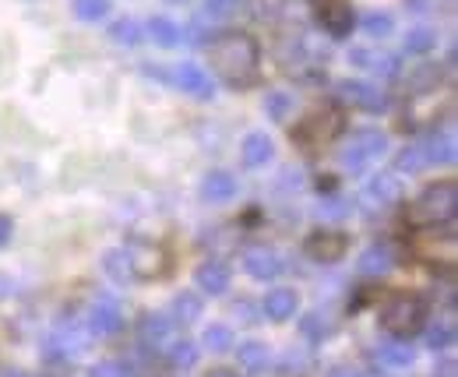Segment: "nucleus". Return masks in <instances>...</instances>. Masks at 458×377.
<instances>
[{
  "label": "nucleus",
  "instance_id": "f257e3e1",
  "mask_svg": "<svg viewBox=\"0 0 458 377\" xmlns=\"http://www.w3.org/2000/svg\"><path fill=\"white\" fill-rule=\"evenodd\" d=\"M212 68L229 88H254L261 78V50L250 32H219L212 39Z\"/></svg>",
  "mask_w": 458,
  "mask_h": 377
},
{
  "label": "nucleus",
  "instance_id": "f03ea898",
  "mask_svg": "<svg viewBox=\"0 0 458 377\" xmlns=\"http://www.w3.org/2000/svg\"><path fill=\"white\" fill-rule=\"evenodd\" d=\"M458 212V184L455 180H438L430 184L409 209H405V223L413 229H434L452 223Z\"/></svg>",
  "mask_w": 458,
  "mask_h": 377
},
{
  "label": "nucleus",
  "instance_id": "7ed1b4c3",
  "mask_svg": "<svg viewBox=\"0 0 458 377\" xmlns=\"http://www.w3.org/2000/svg\"><path fill=\"white\" fill-rule=\"evenodd\" d=\"M427 300L420 293H391L388 300L381 303V328L395 339H413L427 328Z\"/></svg>",
  "mask_w": 458,
  "mask_h": 377
},
{
  "label": "nucleus",
  "instance_id": "20e7f679",
  "mask_svg": "<svg viewBox=\"0 0 458 377\" xmlns=\"http://www.w3.org/2000/svg\"><path fill=\"white\" fill-rule=\"evenodd\" d=\"M339 131H342V113L339 110H331V106L328 110H314L297 124L293 145L304 152H321L324 145H331L339 138Z\"/></svg>",
  "mask_w": 458,
  "mask_h": 377
},
{
  "label": "nucleus",
  "instance_id": "39448f33",
  "mask_svg": "<svg viewBox=\"0 0 458 377\" xmlns=\"http://www.w3.org/2000/svg\"><path fill=\"white\" fill-rule=\"evenodd\" d=\"M124 254H127V268H131V279L135 283H155V279H166L169 275V254L159 243L131 240L124 247Z\"/></svg>",
  "mask_w": 458,
  "mask_h": 377
},
{
  "label": "nucleus",
  "instance_id": "423d86ee",
  "mask_svg": "<svg viewBox=\"0 0 458 377\" xmlns=\"http://www.w3.org/2000/svg\"><path fill=\"white\" fill-rule=\"evenodd\" d=\"M402 198H405V187H402V180H398L395 173H374V176L364 184L356 205H360L367 216H381L388 209L402 205Z\"/></svg>",
  "mask_w": 458,
  "mask_h": 377
},
{
  "label": "nucleus",
  "instance_id": "0eeeda50",
  "mask_svg": "<svg viewBox=\"0 0 458 377\" xmlns=\"http://www.w3.org/2000/svg\"><path fill=\"white\" fill-rule=\"evenodd\" d=\"M388 152V138L381 131H356L342 149H339V162L342 169H353V173H364L374 159H381Z\"/></svg>",
  "mask_w": 458,
  "mask_h": 377
},
{
  "label": "nucleus",
  "instance_id": "6e6552de",
  "mask_svg": "<svg viewBox=\"0 0 458 377\" xmlns=\"http://www.w3.org/2000/svg\"><path fill=\"white\" fill-rule=\"evenodd\" d=\"M335 99L353 106V110H364V113H384L388 110V92H381V85L374 81H360V78H346L335 85Z\"/></svg>",
  "mask_w": 458,
  "mask_h": 377
},
{
  "label": "nucleus",
  "instance_id": "1a4fd4ad",
  "mask_svg": "<svg viewBox=\"0 0 458 377\" xmlns=\"http://www.w3.org/2000/svg\"><path fill=\"white\" fill-rule=\"evenodd\" d=\"M346 250H349V236L339 229L317 226L314 233H307L304 240V254L317 265H339L346 258Z\"/></svg>",
  "mask_w": 458,
  "mask_h": 377
},
{
  "label": "nucleus",
  "instance_id": "9d476101",
  "mask_svg": "<svg viewBox=\"0 0 458 377\" xmlns=\"http://www.w3.org/2000/svg\"><path fill=\"white\" fill-rule=\"evenodd\" d=\"M314 7V18L317 25L331 36V39H346L356 25V14H353V0H310Z\"/></svg>",
  "mask_w": 458,
  "mask_h": 377
},
{
  "label": "nucleus",
  "instance_id": "9b49d317",
  "mask_svg": "<svg viewBox=\"0 0 458 377\" xmlns=\"http://www.w3.org/2000/svg\"><path fill=\"white\" fill-rule=\"evenodd\" d=\"M85 328L92 332V339H110L124 328V314H120V303L113 297H95L85 310Z\"/></svg>",
  "mask_w": 458,
  "mask_h": 377
},
{
  "label": "nucleus",
  "instance_id": "f8f14e48",
  "mask_svg": "<svg viewBox=\"0 0 458 377\" xmlns=\"http://www.w3.org/2000/svg\"><path fill=\"white\" fill-rule=\"evenodd\" d=\"M169 85H176L180 92H187V95H194L201 102L216 99V78L209 75L201 64H191V61H184V64H176L169 71Z\"/></svg>",
  "mask_w": 458,
  "mask_h": 377
},
{
  "label": "nucleus",
  "instance_id": "ddd939ff",
  "mask_svg": "<svg viewBox=\"0 0 458 377\" xmlns=\"http://www.w3.org/2000/svg\"><path fill=\"white\" fill-rule=\"evenodd\" d=\"M371 360L381 364L384 371H405L416 364V346H409V339H388V342H378L371 349Z\"/></svg>",
  "mask_w": 458,
  "mask_h": 377
},
{
  "label": "nucleus",
  "instance_id": "4468645a",
  "mask_svg": "<svg viewBox=\"0 0 458 377\" xmlns=\"http://www.w3.org/2000/svg\"><path fill=\"white\" fill-rule=\"evenodd\" d=\"M240 261H243V272H247L250 279H258V283H268V279H275V275L286 268L272 247H247V250L240 254Z\"/></svg>",
  "mask_w": 458,
  "mask_h": 377
},
{
  "label": "nucleus",
  "instance_id": "2eb2a0df",
  "mask_svg": "<svg viewBox=\"0 0 458 377\" xmlns=\"http://www.w3.org/2000/svg\"><path fill=\"white\" fill-rule=\"evenodd\" d=\"M395 78H398V85H402L405 95H427V92H434L438 81H441V64H413L409 71L398 68Z\"/></svg>",
  "mask_w": 458,
  "mask_h": 377
},
{
  "label": "nucleus",
  "instance_id": "dca6fc26",
  "mask_svg": "<svg viewBox=\"0 0 458 377\" xmlns=\"http://www.w3.org/2000/svg\"><path fill=\"white\" fill-rule=\"evenodd\" d=\"M198 194H201V201H209V205H226V201H233V198L240 194V180H236L233 173H226V169H212V173L201 180Z\"/></svg>",
  "mask_w": 458,
  "mask_h": 377
},
{
  "label": "nucleus",
  "instance_id": "f3484780",
  "mask_svg": "<svg viewBox=\"0 0 458 377\" xmlns=\"http://www.w3.org/2000/svg\"><path fill=\"white\" fill-rule=\"evenodd\" d=\"M395 265H398V254H395L391 243H371V247L360 254L356 272L367 275V279H381V275H388Z\"/></svg>",
  "mask_w": 458,
  "mask_h": 377
},
{
  "label": "nucleus",
  "instance_id": "a211bd4d",
  "mask_svg": "<svg viewBox=\"0 0 458 377\" xmlns=\"http://www.w3.org/2000/svg\"><path fill=\"white\" fill-rule=\"evenodd\" d=\"M173 321H169V314H159V310H149L145 317H142V324H138V339H142V346H149V349H166L169 342H173Z\"/></svg>",
  "mask_w": 458,
  "mask_h": 377
},
{
  "label": "nucleus",
  "instance_id": "6ab92c4d",
  "mask_svg": "<svg viewBox=\"0 0 458 377\" xmlns=\"http://www.w3.org/2000/svg\"><path fill=\"white\" fill-rule=\"evenodd\" d=\"M229 268L219 261V258H209V261H201L198 265V272H194V286L205 293V297H223L229 290Z\"/></svg>",
  "mask_w": 458,
  "mask_h": 377
},
{
  "label": "nucleus",
  "instance_id": "aec40b11",
  "mask_svg": "<svg viewBox=\"0 0 458 377\" xmlns=\"http://www.w3.org/2000/svg\"><path fill=\"white\" fill-rule=\"evenodd\" d=\"M349 61H353V68H364V71H371V75L378 78H395V71H398V57L395 53L367 50V46L349 50Z\"/></svg>",
  "mask_w": 458,
  "mask_h": 377
},
{
  "label": "nucleus",
  "instance_id": "412c9836",
  "mask_svg": "<svg viewBox=\"0 0 458 377\" xmlns=\"http://www.w3.org/2000/svg\"><path fill=\"white\" fill-rule=\"evenodd\" d=\"M297 310H300V297H297V290H290V286L268 290V297L261 303V314H265L268 321H290V317H297Z\"/></svg>",
  "mask_w": 458,
  "mask_h": 377
},
{
  "label": "nucleus",
  "instance_id": "4be33fe9",
  "mask_svg": "<svg viewBox=\"0 0 458 377\" xmlns=\"http://www.w3.org/2000/svg\"><path fill=\"white\" fill-rule=\"evenodd\" d=\"M272 155H275V142H272L265 131H250V135L243 138V145H240V159H243V166H247V169L268 166V162H272Z\"/></svg>",
  "mask_w": 458,
  "mask_h": 377
},
{
  "label": "nucleus",
  "instance_id": "5701e85b",
  "mask_svg": "<svg viewBox=\"0 0 458 377\" xmlns=\"http://www.w3.org/2000/svg\"><path fill=\"white\" fill-rule=\"evenodd\" d=\"M236 364H240L243 374H250V377L268 374V367H272V349H268L265 342H240Z\"/></svg>",
  "mask_w": 458,
  "mask_h": 377
},
{
  "label": "nucleus",
  "instance_id": "b1692460",
  "mask_svg": "<svg viewBox=\"0 0 458 377\" xmlns=\"http://www.w3.org/2000/svg\"><path fill=\"white\" fill-rule=\"evenodd\" d=\"M201 314H205V303L194 290H184V293H176L169 300V321L173 324H194Z\"/></svg>",
  "mask_w": 458,
  "mask_h": 377
},
{
  "label": "nucleus",
  "instance_id": "393cba45",
  "mask_svg": "<svg viewBox=\"0 0 458 377\" xmlns=\"http://www.w3.org/2000/svg\"><path fill=\"white\" fill-rule=\"evenodd\" d=\"M395 169L398 173H423L430 169V152H427V142H409L405 149L395 155Z\"/></svg>",
  "mask_w": 458,
  "mask_h": 377
},
{
  "label": "nucleus",
  "instance_id": "a878e982",
  "mask_svg": "<svg viewBox=\"0 0 458 377\" xmlns=\"http://www.w3.org/2000/svg\"><path fill=\"white\" fill-rule=\"evenodd\" d=\"M427 142V152H430V166H452L455 162V131L445 127V131H434Z\"/></svg>",
  "mask_w": 458,
  "mask_h": 377
},
{
  "label": "nucleus",
  "instance_id": "bb28decb",
  "mask_svg": "<svg viewBox=\"0 0 458 377\" xmlns=\"http://www.w3.org/2000/svg\"><path fill=\"white\" fill-rule=\"evenodd\" d=\"M427 332V349H434V353H445V349H452L455 346V317L448 314V317H438L430 328H423Z\"/></svg>",
  "mask_w": 458,
  "mask_h": 377
},
{
  "label": "nucleus",
  "instance_id": "cd10ccee",
  "mask_svg": "<svg viewBox=\"0 0 458 377\" xmlns=\"http://www.w3.org/2000/svg\"><path fill=\"white\" fill-rule=\"evenodd\" d=\"M145 32H149V39H152L155 46H166V50L184 46V43H180V25L169 21V18H162V14H159V18H149Z\"/></svg>",
  "mask_w": 458,
  "mask_h": 377
},
{
  "label": "nucleus",
  "instance_id": "c85d7f7f",
  "mask_svg": "<svg viewBox=\"0 0 458 377\" xmlns=\"http://www.w3.org/2000/svg\"><path fill=\"white\" fill-rule=\"evenodd\" d=\"M300 332H304L307 342H324V339H331L335 335V321H328V314H321V310H310L307 317H300Z\"/></svg>",
  "mask_w": 458,
  "mask_h": 377
},
{
  "label": "nucleus",
  "instance_id": "c756f323",
  "mask_svg": "<svg viewBox=\"0 0 458 377\" xmlns=\"http://www.w3.org/2000/svg\"><path fill=\"white\" fill-rule=\"evenodd\" d=\"M110 39L117 43V46H138L142 39H145V25L142 21H135V18H120V21H113L110 25Z\"/></svg>",
  "mask_w": 458,
  "mask_h": 377
},
{
  "label": "nucleus",
  "instance_id": "7c9ffc66",
  "mask_svg": "<svg viewBox=\"0 0 458 377\" xmlns=\"http://www.w3.org/2000/svg\"><path fill=\"white\" fill-rule=\"evenodd\" d=\"M102 272H106L117 286L135 283V279H131V268H127V254H124V247H117V250H106V254H102Z\"/></svg>",
  "mask_w": 458,
  "mask_h": 377
},
{
  "label": "nucleus",
  "instance_id": "2f4dec72",
  "mask_svg": "<svg viewBox=\"0 0 458 377\" xmlns=\"http://www.w3.org/2000/svg\"><path fill=\"white\" fill-rule=\"evenodd\" d=\"M434 46H438V32H434L430 25H416V29H409V36H405V53L423 57V53H430Z\"/></svg>",
  "mask_w": 458,
  "mask_h": 377
},
{
  "label": "nucleus",
  "instance_id": "473e14b6",
  "mask_svg": "<svg viewBox=\"0 0 458 377\" xmlns=\"http://www.w3.org/2000/svg\"><path fill=\"white\" fill-rule=\"evenodd\" d=\"M293 110H297V99H293L290 92H268V99H265V113H268V120L286 124V120L293 117Z\"/></svg>",
  "mask_w": 458,
  "mask_h": 377
},
{
  "label": "nucleus",
  "instance_id": "72a5a7b5",
  "mask_svg": "<svg viewBox=\"0 0 458 377\" xmlns=\"http://www.w3.org/2000/svg\"><path fill=\"white\" fill-rule=\"evenodd\" d=\"M353 201H346V198H324L321 205H314V216L317 219H324V223H342V219H349L353 216Z\"/></svg>",
  "mask_w": 458,
  "mask_h": 377
},
{
  "label": "nucleus",
  "instance_id": "f704fd0d",
  "mask_svg": "<svg viewBox=\"0 0 458 377\" xmlns=\"http://www.w3.org/2000/svg\"><path fill=\"white\" fill-rule=\"evenodd\" d=\"M201 346H205L209 353H229V349L236 346L233 328H229V324H209L205 335H201Z\"/></svg>",
  "mask_w": 458,
  "mask_h": 377
},
{
  "label": "nucleus",
  "instance_id": "c9c22d12",
  "mask_svg": "<svg viewBox=\"0 0 458 377\" xmlns=\"http://www.w3.org/2000/svg\"><path fill=\"white\" fill-rule=\"evenodd\" d=\"M166 349H169V364H173L176 371H191V367L198 364V357H201V353H198V346H194V342H187V339L169 342Z\"/></svg>",
  "mask_w": 458,
  "mask_h": 377
},
{
  "label": "nucleus",
  "instance_id": "e433bc0d",
  "mask_svg": "<svg viewBox=\"0 0 458 377\" xmlns=\"http://www.w3.org/2000/svg\"><path fill=\"white\" fill-rule=\"evenodd\" d=\"M364 32L371 36V39H388L391 36V29H395V18L388 14V11H371V14H364Z\"/></svg>",
  "mask_w": 458,
  "mask_h": 377
},
{
  "label": "nucleus",
  "instance_id": "4c0bfd02",
  "mask_svg": "<svg viewBox=\"0 0 458 377\" xmlns=\"http://www.w3.org/2000/svg\"><path fill=\"white\" fill-rule=\"evenodd\" d=\"M71 11L81 21H102L110 14V0H75Z\"/></svg>",
  "mask_w": 458,
  "mask_h": 377
},
{
  "label": "nucleus",
  "instance_id": "58836bf2",
  "mask_svg": "<svg viewBox=\"0 0 458 377\" xmlns=\"http://www.w3.org/2000/svg\"><path fill=\"white\" fill-rule=\"evenodd\" d=\"M240 11V0H205V11H201V18L205 21H212V25H219V21H226Z\"/></svg>",
  "mask_w": 458,
  "mask_h": 377
},
{
  "label": "nucleus",
  "instance_id": "ea45409f",
  "mask_svg": "<svg viewBox=\"0 0 458 377\" xmlns=\"http://www.w3.org/2000/svg\"><path fill=\"white\" fill-rule=\"evenodd\" d=\"M88 377H131V367H124V364H117V360H106V364H95Z\"/></svg>",
  "mask_w": 458,
  "mask_h": 377
},
{
  "label": "nucleus",
  "instance_id": "a19ab883",
  "mask_svg": "<svg viewBox=\"0 0 458 377\" xmlns=\"http://www.w3.org/2000/svg\"><path fill=\"white\" fill-rule=\"evenodd\" d=\"M233 314H236L243 324H258V321H261V317H258V307H254L250 300H240L236 307H233Z\"/></svg>",
  "mask_w": 458,
  "mask_h": 377
},
{
  "label": "nucleus",
  "instance_id": "79ce46f5",
  "mask_svg": "<svg viewBox=\"0 0 458 377\" xmlns=\"http://www.w3.org/2000/svg\"><path fill=\"white\" fill-rule=\"evenodd\" d=\"M324 377H367V371H360V367H353V364H335V367H328Z\"/></svg>",
  "mask_w": 458,
  "mask_h": 377
},
{
  "label": "nucleus",
  "instance_id": "37998d69",
  "mask_svg": "<svg viewBox=\"0 0 458 377\" xmlns=\"http://www.w3.org/2000/svg\"><path fill=\"white\" fill-rule=\"evenodd\" d=\"M282 367H286L290 374H293V371H304V367H307V357H304V353H297V349H290V353L282 357Z\"/></svg>",
  "mask_w": 458,
  "mask_h": 377
},
{
  "label": "nucleus",
  "instance_id": "c03bdc74",
  "mask_svg": "<svg viewBox=\"0 0 458 377\" xmlns=\"http://www.w3.org/2000/svg\"><path fill=\"white\" fill-rule=\"evenodd\" d=\"M279 184H282V187H297V191H300V187H304V173H300V169H282V180H279Z\"/></svg>",
  "mask_w": 458,
  "mask_h": 377
},
{
  "label": "nucleus",
  "instance_id": "a18cd8bd",
  "mask_svg": "<svg viewBox=\"0 0 458 377\" xmlns=\"http://www.w3.org/2000/svg\"><path fill=\"white\" fill-rule=\"evenodd\" d=\"M11 236H14V219L0 212V247H7V243H11Z\"/></svg>",
  "mask_w": 458,
  "mask_h": 377
},
{
  "label": "nucleus",
  "instance_id": "49530a36",
  "mask_svg": "<svg viewBox=\"0 0 458 377\" xmlns=\"http://www.w3.org/2000/svg\"><path fill=\"white\" fill-rule=\"evenodd\" d=\"M455 371H458L455 360H441V364H438V371H434V377H458Z\"/></svg>",
  "mask_w": 458,
  "mask_h": 377
},
{
  "label": "nucleus",
  "instance_id": "de8ad7c7",
  "mask_svg": "<svg viewBox=\"0 0 458 377\" xmlns=\"http://www.w3.org/2000/svg\"><path fill=\"white\" fill-rule=\"evenodd\" d=\"M14 293V279L11 275H0V300H7Z\"/></svg>",
  "mask_w": 458,
  "mask_h": 377
},
{
  "label": "nucleus",
  "instance_id": "09e8293b",
  "mask_svg": "<svg viewBox=\"0 0 458 377\" xmlns=\"http://www.w3.org/2000/svg\"><path fill=\"white\" fill-rule=\"evenodd\" d=\"M209 377H240V374H233V371H212Z\"/></svg>",
  "mask_w": 458,
  "mask_h": 377
},
{
  "label": "nucleus",
  "instance_id": "8fccbe9b",
  "mask_svg": "<svg viewBox=\"0 0 458 377\" xmlns=\"http://www.w3.org/2000/svg\"><path fill=\"white\" fill-rule=\"evenodd\" d=\"M46 377H64V374H46Z\"/></svg>",
  "mask_w": 458,
  "mask_h": 377
}]
</instances>
